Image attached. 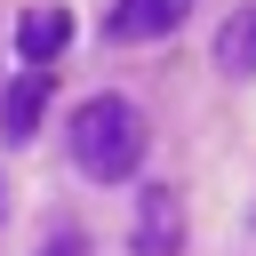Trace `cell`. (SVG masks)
<instances>
[{
  "label": "cell",
  "mask_w": 256,
  "mask_h": 256,
  "mask_svg": "<svg viewBox=\"0 0 256 256\" xmlns=\"http://www.w3.org/2000/svg\"><path fill=\"white\" fill-rule=\"evenodd\" d=\"M144 136L152 128H144V112L128 96H88L72 112V168L88 184H128L144 168Z\"/></svg>",
  "instance_id": "cell-1"
},
{
  "label": "cell",
  "mask_w": 256,
  "mask_h": 256,
  "mask_svg": "<svg viewBox=\"0 0 256 256\" xmlns=\"http://www.w3.org/2000/svg\"><path fill=\"white\" fill-rule=\"evenodd\" d=\"M128 248L136 256H184V200H176V184H144Z\"/></svg>",
  "instance_id": "cell-2"
},
{
  "label": "cell",
  "mask_w": 256,
  "mask_h": 256,
  "mask_svg": "<svg viewBox=\"0 0 256 256\" xmlns=\"http://www.w3.org/2000/svg\"><path fill=\"white\" fill-rule=\"evenodd\" d=\"M192 16V0H112L104 8V40H168Z\"/></svg>",
  "instance_id": "cell-3"
},
{
  "label": "cell",
  "mask_w": 256,
  "mask_h": 256,
  "mask_svg": "<svg viewBox=\"0 0 256 256\" xmlns=\"http://www.w3.org/2000/svg\"><path fill=\"white\" fill-rule=\"evenodd\" d=\"M64 48H72V8H24V16H16V56H24V72H48Z\"/></svg>",
  "instance_id": "cell-4"
},
{
  "label": "cell",
  "mask_w": 256,
  "mask_h": 256,
  "mask_svg": "<svg viewBox=\"0 0 256 256\" xmlns=\"http://www.w3.org/2000/svg\"><path fill=\"white\" fill-rule=\"evenodd\" d=\"M40 120H48V72H24V80L0 96V136H8V144H32Z\"/></svg>",
  "instance_id": "cell-5"
},
{
  "label": "cell",
  "mask_w": 256,
  "mask_h": 256,
  "mask_svg": "<svg viewBox=\"0 0 256 256\" xmlns=\"http://www.w3.org/2000/svg\"><path fill=\"white\" fill-rule=\"evenodd\" d=\"M216 72L224 80H256V8H232L216 32Z\"/></svg>",
  "instance_id": "cell-6"
},
{
  "label": "cell",
  "mask_w": 256,
  "mask_h": 256,
  "mask_svg": "<svg viewBox=\"0 0 256 256\" xmlns=\"http://www.w3.org/2000/svg\"><path fill=\"white\" fill-rule=\"evenodd\" d=\"M40 256H88V240H80V232H72V224H64V232H56V240H48V248H40Z\"/></svg>",
  "instance_id": "cell-7"
},
{
  "label": "cell",
  "mask_w": 256,
  "mask_h": 256,
  "mask_svg": "<svg viewBox=\"0 0 256 256\" xmlns=\"http://www.w3.org/2000/svg\"><path fill=\"white\" fill-rule=\"evenodd\" d=\"M0 208H8V176H0Z\"/></svg>",
  "instance_id": "cell-8"
}]
</instances>
